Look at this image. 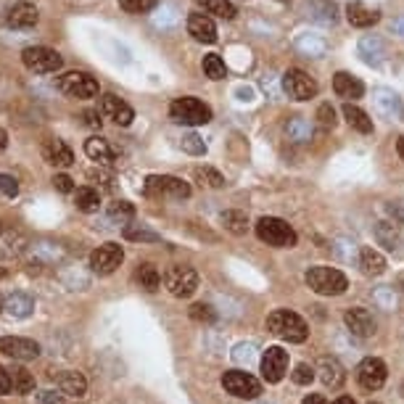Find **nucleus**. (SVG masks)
<instances>
[{"mask_svg": "<svg viewBox=\"0 0 404 404\" xmlns=\"http://www.w3.org/2000/svg\"><path fill=\"white\" fill-rule=\"evenodd\" d=\"M375 233H378V240H381V243H386L391 252L396 249V243H399L396 233H393V235H389V233H386V225H378V230H375Z\"/></svg>", "mask_w": 404, "mask_h": 404, "instance_id": "45", "label": "nucleus"}, {"mask_svg": "<svg viewBox=\"0 0 404 404\" xmlns=\"http://www.w3.org/2000/svg\"><path fill=\"white\" fill-rule=\"evenodd\" d=\"M169 117H172L177 124L201 127V124H209V122H211V109H209L204 100L183 96V98L172 100V106H169Z\"/></svg>", "mask_w": 404, "mask_h": 404, "instance_id": "4", "label": "nucleus"}, {"mask_svg": "<svg viewBox=\"0 0 404 404\" xmlns=\"http://www.w3.org/2000/svg\"><path fill=\"white\" fill-rule=\"evenodd\" d=\"M13 386H11V375H8V370L0 365V396H6V393H11Z\"/></svg>", "mask_w": 404, "mask_h": 404, "instance_id": "47", "label": "nucleus"}, {"mask_svg": "<svg viewBox=\"0 0 404 404\" xmlns=\"http://www.w3.org/2000/svg\"><path fill=\"white\" fill-rule=\"evenodd\" d=\"M74 207L79 209V211H85V214H90V211H98L100 207V193L96 190V188H77L74 190Z\"/></svg>", "mask_w": 404, "mask_h": 404, "instance_id": "29", "label": "nucleus"}, {"mask_svg": "<svg viewBox=\"0 0 404 404\" xmlns=\"http://www.w3.org/2000/svg\"><path fill=\"white\" fill-rule=\"evenodd\" d=\"M193 175H196L198 183H204V185H209V188H222V185H225V177L219 175L217 169H211V167H198Z\"/></svg>", "mask_w": 404, "mask_h": 404, "instance_id": "36", "label": "nucleus"}, {"mask_svg": "<svg viewBox=\"0 0 404 404\" xmlns=\"http://www.w3.org/2000/svg\"><path fill=\"white\" fill-rule=\"evenodd\" d=\"M320 378H322V383L330 386V389H339L346 375H344V367H341L333 357H322V360H320Z\"/></svg>", "mask_w": 404, "mask_h": 404, "instance_id": "27", "label": "nucleus"}, {"mask_svg": "<svg viewBox=\"0 0 404 404\" xmlns=\"http://www.w3.org/2000/svg\"><path fill=\"white\" fill-rule=\"evenodd\" d=\"M145 196L151 198H162V196H172V198H188L190 196V185L185 180L172 175H148L145 177Z\"/></svg>", "mask_w": 404, "mask_h": 404, "instance_id": "8", "label": "nucleus"}, {"mask_svg": "<svg viewBox=\"0 0 404 404\" xmlns=\"http://www.w3.org/2000/svg\"><path fill=\"white\" fill-rule=\"evenodd\" d=\"M306 11H309V16H312L315 22H322V24H333L339 19V8H336L333 0H309Z\"/></svg>", "mask_w": 404, "mask_h": 404, "instance_id": "26", "label": "nucleus"}, {"mask_svg": "<svg viewBox=\"0 0 404 404\" xmlns=\"http://www.w3.org/2000/svg\"><path fill=\"white\" fill-rule=\"evenodd\" d=\"M109 217L119 219V222H130L135 217V207H132L130 201H114L109 207Z\"/></svg>", "mask_w": 404, "mask_h": 404, "instance_id": "37", "label": "nucleus"}, {"mask_svg": "<svg viewBox=\"0 0 404 404\" xmlns=\"http://www.w3.org/2000/svg\"><path fill=\"white\" fill-rule=\"evenodd\" d=\"M344 119L349 122L357 132H362V135L372 132V119L360 109V106H354V103H344Z\"/></svg>", "mask_w": 404, "mask_h": 404, "instance_id": "28", "label": "nucleus"}, {"mask_svg": "<svg viewBox=\"0 0 404 404\" xmlns=\"http://www.w3.org/2000/svg\"><path fill=\"white\" fill-rule=\"evenodd\" d=\"M346 19H349L351 27H360V30H365V27H372V24L381 19V13L375 11V8H370V6H365V3H349L346 6Z\"/></svg>", "mask_w": 404, "mask_h": 404, "instance_id": "22", "label": "nucleus"}, {"mask_svg": "<svg viewBox=\"0 0 404 404\" xmlns=\"http://www.w3.org/2000/svg\"><path fill=\"white\" fill-rule=\"evenodd\" d=\"M301 404H328V399H325L322 393H309V396H306Z\"/></svg>", "mask_w": 404, "mask_h": 404, "instance_id": "49", "label": "nucleus"}, {"mask_svg": "<svg viewBox=\"0 0 404 404\" xmlns=\"http://www.w3.org/2000/svg\"><path fill=\"white\" fill-rule=\"evenodd\" d=\"M219 219H222L225 230H230L233 235H243V233L249 230V217H246L243 211H235V209H230V211H222V214H219Z\"/></svg>", "mask_w": 404, "mask_h": 404, "instance_id": "31", "label": "nucleus"}, {"mask_svg": "<svg viewBox=\"0 0 404 404\" xmlns=\"http://www.w3.org/2000/svg\"><path fill=\"white\" fill-rule=\"evenodd\" d=\"M22 64L34 72V74H56L61 66H64V58L58 51L53 48H45V45H32V48H24L22 53Z\"/></svg>", "mask_w": 404, "mask_h": 404, "instance_id": "5", "label": "nucleus"}, {"mask_svg": "<svg viewBox=\"0 0 404 404\" xmlns=\"http://www.w3.org/2000/svg\"><path fill=\"white\" fill-rule=\"evenodd\" d=\"M3 278H8V270H3V267H0V280H3Z\"/></svg>", "mask_w": 404, "mask_h": 404, "instance_id": "53", "label": "nucleus"}, {"mask_svg": "<svg viewBox=\"0 0 404 404\" xmlns=\"http://www.w3.org/2000/svg\"><path fill=\"white\" fill-rule=\"evenodd\" d=\"M360 267L365 275H381L386 270V259H383L381 254L370 249V246H365L360 252Z\"/></svg>", "mask_w": 404, "mask_h": 404, "instance_id": "30", "label": "nucleus"}, {"mask_svg": "<svg viewBox=\"0 0 404 404\" xmlns=\"http://www.w3.org/2000/svg\"><path fill=\"white\" fill-rule=\"evenodd\" d=\"M43 159L53 167H72L74 164V151H72L64 141L51 138V141H45L43 145Z\"/></svg>", "mask_w": 404, "mask_h": 404, "instance_id": "18", "label": "nucleus"}, {"mask_svg": "<svg viewBox=\"0 0 404 404\" xmlns=\"http://www.w3.org/2000/svg\"><path fill=\"white\" fill-rule=\"evenodd\" d=\"M204 74L209 77V79H225V74H228V66H225V61L219 58L217 53H209L204 56Z\"/></svg>", "mask_w": 404, "mask_h": 404, "instance_id": "35", "label": "nucleus"}, {"mask_svg": "<svg viewBox=\"0 0 404 404\" xmlns=\"http://www.w3.org/2000/svg\"><path fill=\"white\" fill-rule=\"evenodd\" d=\"M344 322H346V328L354 333V336H360V339H370L372 333H375V320L367 309H362V306H354L349 309L346 315H344Z\"/></svg>", "mask_w": 404, "mask_h": 404, "instance_id": "17", "label": "nucleus"}, {"mask_svg": "<svg viewBox=\"0 0 404 404\" xmlns=\"http://www.w3.org/2000/svg\"><path fill=\"white\" fill-rule=\"evenodd\" d=\"M333 90H336V96H339V98L354 100V98H362L365 85H362L360 77L349 74V72H339V74L333 77Z\"/></svg>", "mask_w": 404, "mask_h": 404, "instance_id": "20", "label": "nucleus"}, {"mask_svg": "<svg viewBox=\"0 0 404 404\" xmlns=\"http://www.w3.org/2000/svg\"><path fill=\"white\" fill-rule=\"evenodd\" d=\"M124 238L135 240V243H159L162 235L148 228H141V225H127V228H124Z\"/></svg>", "mask_w": 404, "mask_h": 404, "instance_id": "34", "label": "nucleus"}, {"mask_svg": "<svg viewBox=\"0 0 404 404\" xmlns=\"http://www.w3.org/2000/svg\"><path fill=\"white\" fill-rule=\"evenodd\" d=\"M0 235H3V225H0Z\"/></svg>", "mask_w": 404, "mask_h": 404, "instance_id": "55", "label": "nucleus"}, {"mask_svg": "<svg viewBox=\"0 0 404 404\" xmlns=\"http://www.w3.org/2000/svg\"><path fill=\"white\" fill-rule=\"evenodd\" d=\"M320 124H322V127H333V124H336V114H333V109H330L328 103L320 106Z\"/></svg>", "mask_w": 404, "mask_h": 404, "instance_id": "46", "label": "nucleus"}, {"mask_svg": "<svg viewBox=\"0 0 404 404\" xmlns=\"http://www.w3.org/2000/svg\"><path fill=\"white\" fill-rule=\"evenodd\" d=\"M85 153H88L96 164H114V159H117V153H114V148L109 145V141H103L98 135H93V138L85 141Z\"/></svg>", "mask_w": 404, "mask_h": 404, "instance_id": "23", "label": "nucleus"}, {"mask_svg": "<svg viewBox=\"0 0 404 404\" xmlns=\"http://www.w3.org/2000/svg\"><path fill=\"white\" fill-rule=\"evenodd\" d=\"M56 88L61 90L64 96H69V98L88 100L98 96V79L85 74V72H69V74L56 79Z\"/></svg>", "mask_w": 404, "mask_h": 404, "instance_id": "6", "label": "nucleus"}, {"mask_svg": "<svg viewBox=\"0 0 404 404\" xmlns=\"http://www.w3.org/2000/svg\"><path fill=\"white\" fill-rule=\"evenodd\" d=\"M285 370H288V351L280 346H270L262 354V375L267 383H280Z\"/></svg>", "mask_w": 404, "mask_h": 404, "instance_id": "15", "label": "nucleus"}, {"mask_svg": "<svg viewBox=\"0 0 404 404\" xmlns=\"http://www.w3.org/2000/svg\"><path fill=\"white\" fill-rule=\"evenodd\" d=\"M306 285L320 296H341L349 288V280L336 267H309L306 270Z\"/></svg>", "mask_w": 404, "mask_h": 404, "instance_id": "2", "label": "nucleus"}, {"mask_svg": "<svg viewBox=\"0 0 404 404\" xmlns=\"http://www.w3.org/2000/svg\"><path fill=\"white\" fill-rule=\"evenodd\" d=\"M190 317L196 320V322H214V309L209 304H193L190 306Z\"/></svg>", "mask_w": 404, "mask_h": 404, "instance_id": "42", "label": "nucleus"}, {"mask_svg": "<svg viewBox=\"0 0 404 404\" xmlns=\"http://www.w3.org/2000/svg\"><path fill=\"white\" fill-rule=\"evenodd\" d=\"M267 328L288 344H301L309 336V325L304 322V317H299L291 309H275L273 315L267 317Z\"/></svg>", "mask_w": 404, "mask_h": 404, "instance_id": "1", "label": "nucleus"}, {"mask_svg": "<svg viewBox=\"0 0 404 404\" xmlns=\"http://www.w3.org/2000/svg\"><path fill=\"white\" fill-rule=\"evenodd\" d=\"M8 148V132L0 127V151H6Z\"/></svg>", "mask_w": 404, "mask_h": 404, "instance_id": "50", "label": "nucleus"}, {"mask_svg": "<svg viewBox=\"0 0 404 404\" xmlns=\"http://www.w3.org/2000/svg\"><path fill=\"white\" fill-rule=\"evenodd\" d=\"M283 90L294 100H309L317 96V82L301 69H288L283 74Z\"/></svg>", "mask_w": 404, "mask_h": 404, "instance_id": "11", "label": "nucleus"}, {"mask_svg": "<svg viewBox=\"0 0 404 404\" xmlns=\"http://www.w3.org/2000/svg\"><path fill=\"white\" fill-rule=\"evenodd\" d=\"M204 13H214L219 19H235V6L230 0H196Z\"/></svg>", "mask_w": 404, "mask_h": 404, "instance_id": "33", "label": "nucleus"}, {"mask_svg": "<svg viewBox=\"0 0 404 404\" xmlns=\"http://www.w3.org/2000/svg\"><path fill=\"white\" fill-rule=\"evenodd\" d=\"M8 375H11V386L16 393H22V396H27V393L34 391V386H37V381H34V375L24 365H11L8 367Z\"/></svg>", "mask_w": 404, "mask_h": 404, "instance_id": "25", "label": "nucleus"}, {"mask_svg": "<svg viewBox=\"0 0 404 404\" xmlns=\"http://www.w3.org/2000/svg\"><path fill=\"white\" fill-rule=\"evenodd\" d=\"M58 389H61V393H66V396H74V399H79V396H85L88 393V381H85V375L77 370H66L58 375Z\"/></svg>", "mask_w": 404, "mask_h": 404, "instance_id": "24", "label": "nucleus"}, {"mask_svg": "<svg viewBox=\"0 0 404 404\" xmlns=\"http://www.w3.org/2000/svg\"><path fill=\"white\" fill-rule=\"evenodd\" d=\"M222 386L225 391L238 396V399H256L262 393V383L256 381L254 375L249 372H240V370H228L222 375Z\"/></svg>", "mask_w": 404, "mask_h": 404, "instance_id": "9", "label": "nucleus"}, {"mask_svg": "<svg viewBox=\"0 0 404 404\" xmlns=\"http://www.w3.org/2000/svg\"><path fill=\"white\" fill-rule=\"evenodd\" d=\"M386 365H383L378 357H367V360L360 362V367H357V381L365 391H378L383 383H386Z\"/></svg>", "mask_w": 404, "mask_h": 404, "instance_id": "13", "label": "nucleus"}, {"mask_svg": "<svg viewBox=\"0 0 404 404\" xmlns=\"http://www.w3.org/2000/svg\"><path fill=\"white\" fill-rule=\"evenodd\" d=\"M370 404H372V402H370Z\"/></svg>", "mask_w": 404, "mask_h": 404, "instance_id": "56", "label": "nucleus"}, {"mask_svg": "<svg viewBox=\"0 0 404 404\" xmlns=\"http://www.w3.org/2000/svg\"><path fill=\"white\" fill-rule=\"evenodd\" d=\"M256 235L262 243L267 246H275V249H294L299 235H296V230L283 222V219L278 217H262L256 222Z\"/></svg>", "mask_w": 404, "mask_h": 404, "instance_id": "3", "label": "nucleus"}, {"mask_svg": "<svg viewBox=\"0 0 404 404\" xmlns=\"http://www.w3.org/2000/svg\"><path fill=\"white\" fill-rule=\"evenodd\" d=\"M291 378H294V383H299V386H309V383L315 381V370L301 362V365H296V370L291 372Z\"/></svg>", "mask_w": 404, "mask_h": 404, "instance_id": "41", "label": "nucleus"}, {"mask_svg": "<svg viewBox=\"0 0 404 404\" xmlns=\"http://www.w3.org/2000/svg\"><path fill=\"white\" fill-rule=\"evenodd\" d=\"M53 188L58 190V193H74V180H72L69 175H56Z\"/></svg>", "mask_w": 404, "mask_h": 404, "instance_id": "43", "label": "nucleus"}, {"mask_svg": "<svg viewBox=\"0 0 404 404\" xmlns=\"http://www.w3.org/2000/svg\"><path fill=\"white\" fill-rule=\"evenodd\" d=\"M396 151H399V156L404 159V138H399V143H396Z\"/></svg>", "mask_w": 404, "mask_h": 404, "instance_id": "52", "label": "nucleus"}, {"mask_svg": "<svg viewBox=\"0 0 404 404\" xmlns=\"http://www.w3.org/2000/svg\"><path fill=\"white\" fill-rule=\"evenodd\" d=\"M37 22H40V11H37V6L27 3V0L13 3V6H8V11H6V24L13 27V30H30Z\"/></svg>", "mask_w": 404, "mask_h": 404, "instance_id": "16", "label": "nucleus"}, {"mask_svg": "<svg viewBox=\"0 0 404 404\" xmlns=\"http://www.w3.org/2000/svg\"><path fill=\"white\" fill-rule=\"evenodd\" d=\"M180 145H183V151L193 153V156H204L207 153V145H204V141L198 138V135H183V141H180Z\"/></svg>", "mask_w": 404, "mask_h": 404, "instance_id": "38", "label": "nucleus"}, {"mask_svg": "<svg viewBox=\"0 0 404 404\" xmlns=\"http://www.w3.org/2000/svg\"><path fill=\"white\" fill-rule=\"evenodd\" d=\"M0 196H6V198L19 196V183H16V177L0 172Z\"/></svg>", "mask_w": 404, "mask_h": 404, "instance_id": "40", "label": "nucleus"}, {"mask_svg": "<svg viewBox=\"0 0 404 404\" xmlns=\"http://www.w3.org/2000/svg\"><path fill=\"white\" fill-rule=\"evenodd\" d=\"M0 354L11 357L16 362L37 360L40 357V344L22 336H0Z\"/></svg>", "mask_w": 404, "mask_h": 404, "instance_id": "12", "label": "nucleus"}, {"mask_svg": "<svg viewBox=\"0 0 404 404\" xmlns=\"http://www.w3.org/2000/svg\"><path fill=\"white\" fill-rule=\"evenodd\" d=\"M37 404H66L64 402V393L58 391H43V393H37Z\"/></svg>", "mask_w": 404, "mask_h": 404, "instance_id": "44", "label": "nucleus"}, {"mask_svg": "<svg viewBox=\"0 0 404 404\" xmlns=\"http://www.w3.org/2000/svg\"><path fill=\"white\" fill-rule=\"evenodd\" d=\"M188 32L193 34L198 43H217V27L207 13H190L188 16Z\"/></svg>", "mask_w": 404, "mask_h": 404, "instance_id": "19", "label": "nucleus"}, {"mask_svg": "<svg viewBox=\"0 0 404 404\" xmlns=\"http://www.w3.org/2000/svg\"><path fill=\"white\" fill-rule=\"evenodd\" d=\"M119 6L127 13H148L156 6V0H119Z\"/></svg>", "mask_w": 404, "mask_h": 404, "instance_id": "39", "label": "nucleus"}, {"mask_svg": "<svg viewBox=\"0 0 404 404\" xmlns=\"http://www.w3.org/2000/svg\"><path fill=\"white\" fill-rule=\"evenodd\" d=\"M100 114L103 117H109L114 124H119V127H130L132 119H135V111L119 98V96H114V93H106V96H100Z\"/></svg>", "mask_w": 404, "mask_h": 404, "instance_id": "14", "label": "nucleus"}, {"mask_svg": "<svg viewBox=\"0 0 404 404\" xmlns=\"http://www.w3.org/2000/svg\"><path fill=\"white\" fill-rule=\"evenodd\" d=\"M164 283H167V288H169V294L175 296V299H190L198 288V273L193 270V267L175 264V267H169V270H167Z\"/></svg>", "mask_w": 404, "mask_h": 404, "instance_id": "7", "label": "nucleus"}, {"mask_svg": "<svg viewBox=\"0 0 404 404\" xmlns=\"http://www.w3.org/2000/svg\"><path fill=\"white\" fill-rule=\"evenodd\" d=\"M333 404H357V402H354L351 396H339V399H336Z\"/></svg>", "mask_w": 404, "mask_h": 404, "instance_id": "51", "label": "nucleus"}, {"mask_svg": "<svg viewBox=\"0 0 404 404\" xmlns=\"http://www.w3.org/2000/svg\"><path fill=\"white\" fill-rule=\"evenodd\" d=\"M135 280L141 283V288H145V291H159V285H162V275H159V270L153 267V264H141L138 267V273H135Z\"/></svg>", "mask_w": 404, "mask_h": 404, "instance_id": "32", "label": "nucleus"}, {"mask_svg": "<svg viewBox=\"0 0 404 404\" xmlns=\"http://www.w3.org/2000/svg\"><path fill=\"white\" fill-rule=\"evenodd\" d=\"M3 301H6V299H3V296H0V315H3V312H6V309H3Z\"/></svg>", "mask_w": 404, "mask_h": 404, "instance_id": "54", "label": "nucleus"}, {"mask_svg": "<svg viewBox=\"0 0 404 404\" xmlns=\"http://www.w3.org/2000/svg\"><path fill=\"white\" fill-rule=\"evenodd\" d=\"M82 117H85V124H90V127H100V111H85Z\"/></svg>", "mask_w": 404, "mask_h": 404, "instance_id": "48", "label": "nucleus"}, {"mask_svg": "<svg viewBox=\"0 0 404 404\" xmlns=\"http://www.w3.org/2000/svg\"><path fill=\"white\" fill-rule=\"evenodd\" d=\"M124 262V249L119 243H103L90 254V267L96 275H111Z\"/></svg>", "mask_w": 404, "mask_h": 404, "instance_id": "10", "label": "nucleus"}, {"mask_svg": "<svg viewBox=\"0 0 404 404\" xmlns=\"http://www.w3.org/2000/svg\"><path fill=\"white\" fill-rule=\"evenodd\" d=\"M3 309L11 317H16V320H27L34 312V299L30 294H24V291H13V294L6 296Z\"/></svg>", "mask_w": 404, "mask_h": 404, "instance_id": "21", "label": "nucleus"}]
</instances>
